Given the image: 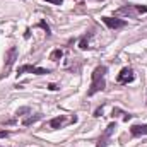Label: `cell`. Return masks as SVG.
Masks as SVG:
<instances>
[{
	"instance_id": "cell-8",
	"label": "cell",
	"mask_w": 147,
	"mask_h": 147,
	"mask_svg": "<svg viewBox=\"0 0 147 147\" xmlns=\"http://www.w3.org/2000/svg\"><path fill=\"white\" fill-rule=\"evenodd\" d=\"M130 134H132V137L147 135V125H132L130 127Z\"/></svg>"
},
{
	"instance_id": "cell-3",
	"label": "cell",
	"mask_w": 147,
	"mask_h": 147,
	"mask_svg": "<svg viewBox=\"0 0 147 147\" xmlns=\"http://www.w3.org/2000/svg\"><path fill=\"white\" fill-rule=\"evenodd\" d=\"M16 58H17V48L16 46H10L9 48V51H7V55H5V67H3V74H2V77H7L9 72H10V69H12V65H14V62H16Z\"/></svg>"
},
{
	"instance_id": "cell-13",
	"label": "cell",
	"mask_w": 147,
	"mask_h": 147,
	"mask_svg": "<svg viewBox=\"0 0 147 147\" xmlns=\"http://www.w3.org/2000/svg\"><path fill=\"white\" fill-rule=\"evenodd\" d=\"M134 10H135V12L144 14V12H147V5H135V7H134Z\"/></svg>"
},
{
	"instance_id": "cell-5",
	"label": "cell",
	"mask_w": 147,
	"mask_h": 147,
	"mask_svg": "<svg viewBox=\"0 0 147 147\" xmlns=\"http://www.w3.org/2000/svg\"><path fill=\"white\" fill-rule=\"evenodd\" d=\"M134 79H135V75H134V70H132L130 67L121 69V70H120V74H118V77H116L118 84H128V82H132Z\"/></svg>"
},
{
	"instance_id": "cell-14",
	"label": "cell",
	"mask_w": 147,
	"mask_h": 147,
	"mask_svg": "<svg viewBox=\"0 0 147 147\" xmlns=\"http://www.w3.org/2000/svg\"><path fill=\"white\" fill-rule=\"evenodd\" d=\"M45 2H50V3H53V5H62V3H63V0H45Z\"/></svg>"
},
{
	"instance_id": "cell-7",
	"label": "cell",
	"mask_w": 147,
	"mask_h": 147,
	"mask_svg": "<svg viewBox=\"0 0 147 147\" xmlns=\"http://www.w3.org/2000/svg\"><path fill=\"white\" fill-rule=\"evenodd\" d=\"M24 72H31L36 74V75H45V74H50L48 69H41V67H33V65H22L17 69V74H24Z\"/></svg>"
},
{
	"instance_id": "cell-1",
	"label": "cell",
	"mask_w": 147,
	"mask_h": 147,
	"mask_svg": "<svg viewBox=\"0 0 147 147\" xmlns=\"http://www.w3.org/2000/svg\"><path fill=\"white\" fill-rule=\"evenodd\" d=\"M106 72H108V69L105 65H99V67L94 69V72L91 74V87L87 91V96H94L96 92H99L106 87V82H105Z\"/></svg>"
},
{
	"instance_id": "cell-6",
	"label": "cell",
	"mask_w": 147,
	"mask_h": 147,
	"mask_svg": "<svg viewBox=\"0 0 147 147\" xmlns=\"http://www.w3.org/2000/svg\"><path fill=\"white\" fill-rule=\"evenodd\" d=\"M115 128H116V121H111L110 125L106 127L105 134L101 135V139L98 140V146H96V147H106V146H108V139L111 137V134L115 132Z\"/></svg>"
},
{
	"instance_id": "cell-4",
	"label": "cell",
	"mask_w": 147,
	"mask_h": 147,
	"mask_svg": "<svg viewBox=\"0 0 147 147\" xmlns=\"http://www.w3.org/2000/svg\"><path fill=\"white\" fill-rule=\"evenodd\" d=\"M101 21H103L110 29H121V28L127 26V21H123V19H116V17H108V16L101 17Z\"/></svg>"
},
{
	"instance_id": "cell-16",
	"label": "cell",
	"mask_w": 147,
	"mask_h": 147,
	"mask_svg": "<svg viewBox=\"0 0 147 147\" xmlns=\"http://www.w3.org/2000/svg\"><path fill=\"white\" fill-rule=\"evenodd\" d=\"M48 89H50V91H57V89H58V86H57V84H50V86H48Z\"/></svg>"
},
{
	"instance_id": "cell-12",
	"label": "cell",
	"mask_w": 147,
	"mask_h": 147,
	"mask_svg": "<svg viewBox=\"0 0 147 147\" xmlns=\"http://www.w3.org/2000/svg\"><path fill=\"white\" fill-rule=\"evenodd\" d=\"M38 26L45 29V33H46V36H50V34H51V33H50V26H48V24H46L45 21H39V24H38Z\"/></svg>"
},
{
	"instance_id": "cell-11",
	"label": "cell",
	"mask_w": 147,
	"mask_h": 147,
	"mask_svg": "<svg viewBox=\"0 0 147 147\" xmlns=\"http://www.w3.org/2000/svg\"><path fill=\"white\" fill-rule=\"evenodd\" d=\"M39 118H41V115H36V116H31V118H28V120H24L22 123H24V125L28 127V125H31V123H34V121H38Z\"/></svg>"
},
{
	"instance_id": "cell-15",
	"label": "cell",
	"mask_w": 147,
	"mask_h": 147,
	"mask_svg": "<svg viewBox=\"0 0 147 147\" xmlns=\"http://www.w3.org/2000/svg\"><path fill=\"white\" fill-rule=\"evenodd\" d=\"M101 115H103V106H101V108H98V110L94 111V116H101Z\"/></svg>"
},
{
	"instance_id": "cell-2",
	"label": "cell",
	"mask_w": 147,
	"mask_h": 147,
	"mask_svg": "<svg viewBox=\"0 0 147 147\" xmlns=\"http://www.w3.org/2000/svg\"><path fill=\"white\" fill-rule=\"evenodd\" d=\"M77 121V116H67V115H60V116H57V118H51L48 123H46V127L50 128V130H57V128H62V127H65V125H69V123H75ZM45 127V128H46Z\"/></svg>"
},
{
	"instance_id": "cell-9",
	"label": "cell",
	"mask_w": 147,
	"mask_h": 147,
	"mask_svg": "<svg viewBox=\"0 0 147 147\" xmlns=\"http://www.w3.org/2000/svg\"><path fill=\"white\" fill-rule=\"evenodd\" d=\"M62 50H53L51 51V55H50V60H53V62H58L60 58H62Z\"/></svg>"
},
{
	"instance_id": "cell-10",
	"label": "cell",
	"mask_w": 147,
	"mask_h": 147,
	"mask_svg": "<svg viewBox=\"0 0 147 147\" xmlns=\"http://www.w3.org/2000/svg\"><path fill=\"white\" fill-rule=\"evenodd\" d=\"M79 46H80V50H87V48H89V36H87V34L82 36L80 43H79Z\"/></svg>"
},
{
	"instance_id": "cell-17",
	"label": "cell",
	"mask_w": 147,
	"mask_h": 147,
	"mask_svg": "<svg viewBox=\"0 0 147 147\" xmlns=\"http://www.w3.org/2000/svg\"><path fill=\"white\" fill-rule=\"evenodd\" d=\"M7 135H9L7 130H0V139H2V137H7Z\"/></svg>"
}]
</instances>
